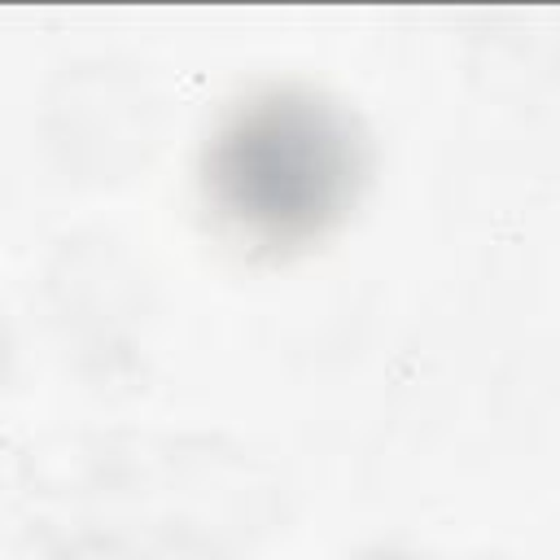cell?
Instances as JSON below:
<instances>
[{
  "label": "cell",
  "mask_w": 560,
  "mask_h": 560,
  "mask_svg": "<svg viewBox=\"0 0 560 560\" xmlns=\"http://www.w3.org/2000/svg\"><path fill=\"white\" fill-rule=\"evenodd\" d=\"M363 140L315 92L276 88L241 105L206 153L214 214L254 249L289 254L319 241L354 206Z\"/></svg>",
  "instance_id": "1"
}]
</instances>
